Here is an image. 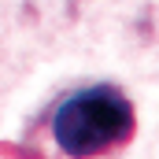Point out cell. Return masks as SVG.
I'll use <instances>...</instances> for the list:
<instances>
[{
    "label": "cell",
    "instance_id": "obj_1",
    "mask_svg": "<svg viewBox=\"0 0 159 159\" xmlns=\"http://www.w3.org/2000/svg\"><path fill=\"white\" fill-rule=\"evenodd\" d=\"M52 137L70 159H104L133 137V104L115 85H81L56 104Z\"/></svg>",
    "mask_w": 159,
    "mask_h": 159
}]
</instances>
